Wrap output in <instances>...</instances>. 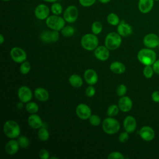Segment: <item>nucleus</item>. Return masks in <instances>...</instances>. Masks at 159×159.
<instances>
[{
	"instance_id": "1",
	"label": "nucleus",
	"mask_w": 159,
	"mask_h": 159,
	"mask_svg": "<svg viewBox=\"0 0 159 159\" xmlns=\"http://www.w3.org/2000/svg\"><path fill=\"white\" fill-rule=\"evenodd\" d=\"M139 61L145 66L152 65L157 60V53L152 48H145L140 50L137 53Z\"/></svg>"
},
{
	"instance_id": "2",
	"label": "nucleus",
	"mask_w": 159,
	"mask_h": 159,
	"mask_svg": "<svg viewBox=\"0 0 159 159\" xmlns=\"http://www.w3.org/2000/svg\"><path fill=\"white\" fill-rule=\"evenodd\" d=\"M4 134L9 138L15 139L18 137L20 133V129L19 124L12 120L6 121L3 125Z\"/></svg>"
},
{
	"instance_id": "3",
	"label": "nucleus",
	"mask_w": 159,
	"mask_h": 159,
	"mask_svg": "<svg viewBox=\"0 0 159 159\" xmlns=\"http://www.w3.org/2000/svg\"><path fill=\"white\" fill-rule=\"evenodd\" d=\"M98 38L94 34H86L81 39V46L88 51L95 50L98 47Z\"/></svg>"
},
{
	"instance_id": "4",
	"label": "nucleus",
	"mask_w": 159,
	"mask_h": 159,
	"mask_svg": "<svg viewBox=\"0 0 159 159\" xmlns=\"http://www.w3.org/2000/svg\"><path fill=\"white\" fill-rule=\"evenodd\" d=\"M102 127L104 132L107 134H114L120 129L119 121L112 117L106 118L102 123Z\"/></svg>"
},
{
	"instance_id": "5",
	"label": "nucleus",
	"mask_w": 159,
	"mask_h": 159,
	"mask_svg": "<svg viewBox=\"0 0 159 159\" xmlns=\"http://www.w3.org/2000/svg\"><path fill=\"white\" fill-rule=\"evenodd\" d=\"M65 20L58 15L49 16L46 19V25L48 28L53 30H61L65 25Z\"/></svg>"
},
{
	"instance_id": "6",
	"label": "nucleus",
	"mask_w": 159,
	"mask_h": 159,
	"mask_svg": "<svg viewBox=\"0 0 159 159\" xmlns=\"http://www.w3.org/2000/svg\"><path fill=\"white\" fill-rule=\"evenodd\" d=\"M105 46L111 50H114L119 48L122 43L121 36L116 32L109 33L105 39Z\"/></svg>"
},
{
	"instance_id": "7",
	"label": "nucleus",
	"mask_w": 159,
	"mask_h": 159,
	"mask_svg": "<svg viewBox=\"0 0 159 159\" xmlns=\"http://www.w3.org/2000/svg\"><path fill=\"white\" fill-rule=\"evenodd\" d=\"M78 15V9L74 5L68 6L63 12V18L68 23L75 22L77 20Z\"/></svg>"
},
{
	"instance_id": "8",
	"label": "nucleus",
	"mask_w": 159,
	"mask_h": 159,
	"mask_svg": "<svg viewBox=\"0 0 159 159\" xmlns=\"http://www.w3.org/2000/svg\"><path fill=\"white\" fill-rule=\"evenodd\" d=\"M10 55L12 60L16 63L24 62L27 58L26 52L22 48L17 47L11 48Z\"/></svg>"
},
{
	"instance_id": "9",
	"label": "nucleus",
	"mask_w": 159,
	"mask_h": 159,
	"mask_svg": "<svg viewBox=\"0 0 159 159\" xmlns=\"http://www.w3.org/2000/svg\"><path fill=\"white\" fill-rule=\"evenodd\" d=\"M50 9L45 4H40L36 6L34 10V14L37 19L39 20H46L50 16Z\"/></svg>"
},
{
	"instance_id": "10",
	"label": "nucleus",
	"mask_w": 159,
	"mask_h": 159,
	"mask_svg": "<svg viewBox=\"0 0 159 159\" xmlns=\"http://www.w3.org/2000/svg\"><path fill=\"white\" fill-rule=\"evenodd\" d=\"M143 42L147 48H156L159 45V36L154 33H149L145 35Z\"/></svg>"
},
{
	"instance_id": "11",
	"label": "nucleus",
	"mask_w": 159,
	"mask_h": 159,
	"mask_svg": "<svg viewBox=\"0 0 159 159\" xmlns=\"http://www.w3.org/2000/svg\"><path fill=\"white\" fill-rule=\"evenodd\" d=\"M76 113L80 119L86 120L91 116V110L87 104L81 103L77 106L76 108Z\"/></svg>"
},
{
	"instance_id": "12",
	"label": "nucleus",
	"mask_w": 159,
	"mask_h": 159,
	"mask_svg": "<svg viewBox=\"0 0 159 159\" xmlns=\"http://www.w3.org/2000/svg\"><path fill=\"white\" fill-rule=\"evenodd\" d=\"M139 135L142 140L146 142H150L154 139L155 133L152 127L145 125L140 129Z\"/></svg>"
},
{
	"instance_id": "13",
	"label": "nucleus",
	"mask_w": 159,
	"mask_h": 159,
	"mask_svg": "<svg viewBox=\"0 0 159 159\" xmlns=\"http://www.w3.org/2000/svg\"><path fill=\"white\" fill-rule=\"evenodd\" d=\"M18 98L22 102H28L32 98V93L30 89L25 86H22L18 89Z\"/></svg>"
},
{
	"instance_id": "14",
	"label": "nucleus",
	"mask_w": 159,
	"mask_h": 159,
	"mask_svg": "<svg viewBox=\"0 0 159 159\" xmlns=\"http://www.w3.org/2000/svg\"><path fill=\"white\" fill-rule=\"evenodd\" d=\"M118 106L121 111L124 112H129L132 109V101L129 97L123 96L118 101Z\"/></svg>"
},
{
	"instance_id": "15",
	"label": "nucleus",
	"mask_w": 159,
	"mask_h": 159,
	"mask_svg": "<svg viewBox=\"0 0 159 159\" xmlns=\"http://www.w3.org/2000/svg\"><path fill=\"white\" fill-rule=\"evenodd\" d=\"M123 125L126 132L129 133L134 132L137 128L136 119L132 116H127L124 120Z\"/></svg>"
},
{
	"instance_id": "16",
	"label": "nucleus",
	"mask_w": 159,
	"mask_h": 159,
	"mask_svg": "<svg viewBox=\"0 0 159 159\" xmlns=\"http://www.w3.org/2000/svg\"><path fill=\"white\" fill-rule=\"evenodd\" d=\"M154 6V0H139L138 9L142 14L150 12Z\"/></svg>"
},
{
	"instance_id": "17",
	"label": "nucleus",
	"mask_w": 159,
	"mask_h": 159,
	"mask_svg": "<svg viewBox=\"0 0 159 159\" xmlns=\"http://www.w3.org/2000/svg\"><path fill=\"white\" fill-rule=\"evenodd\" d=\"M117 31L120 36L127 37L132 33V27L124 20H121L117 25Z\"/></svg>"
},
{
	"instance_id": "18",
	"label": "nucleus",
	"mask_w": 159,
	"mask_h": 159,
	"mask_svg": "<svg viewBox=\"0 0 159 159\" xmlns=\"http://www.w3.org/2000/svg\"><path fill=\"white\" fill-rule=\"evenodd\" d=\"M94 56L101 61H106L109 57V50L106 46H99L94 50Z\"/></svg>"
},
{
	"instance_id": "19",
	"label": "nucleus",
	"mask_w": 159,
	"mask_h": 159,
	"mask_svg": "<svg viewBox=\"0 0 159 159\" xmlns=\"http://www.w3.org/2000/svg\"><path fill=\"white\" fill-rule=\"evenodd\" d=\"M84 79L89 85L95 84L98 80L97 73L93 69H88L84 73Z\"/></svg>"
},
{
	"instance_id": "20",
	"label": "nucleus",
	"mask_w": 159,
	"mask_h": 159,
	"mask_svg": "<svg viewBox=\"0 0 159 159\" xmlns=\"http://www.w3.org/2000/svg\"><path fill=\"white\" fill-rule=\"evenodd\" d=\"M28 124L33 129H40L43 125L41 117L35 114H32L27 119Z\"/></svg>"
},
{
	"instance_id": "21",
	"label": "nucleus",
	"mask_w": 159,
	"mask_h": 159,
	"mask_svg": "<svg viewBox=\"0 0 159 159\" xmlns=\"http://www.w3.org/2000/svg\"><path fill=\"white\" fill-rule=\"evenodd\" d=\"M19 144L17 140L14 139L10 140L5 145V151L9 155L16 154L19 148Z\"/></svg>"
},
{
	"instance_id": "22",
	"label": "nucleus",
	"mask_w": 159,
	"mask_h": 159,
	"mask_svg": "<svg viewBox=\"0 0 159 159\" xmlns=\"http://www.w3.org/2000/svg\"><path fill=\"white\" fill-rule=\"evenodd\" d=\"M35 98L42 102L47 101L49 99V93L47 89L43 88H37L34 91Z\"/></svg>"
},
{
	"instance_id": "23",
	"label": "nucleus",
	"mask_w": 159,
	"mask_h": 159,
	"mask_svg": "<svg viewBox=\"0 0 159 159\" xmlns=\"http://www.w3.org/2000/svg\"><path fill=\"white\" fill-rule=\"evenodd\" d=\"M110 70L114 73L122 74L125 71V66L120 61H114L110 65Z\"/></svg>"
},
{
	"instance_id": "24",
	"label": "nucleus",
	"mask_w": 159,
	"mask_h": 159,
	"mask_svg": "<svg viewBox=\"0 0 159 159\" xmlns=\"http://www.w3.org/2000/svg\"><path fill=\"white\" fill-rule=\"evenodd\" d=\"M68 81L70 83V84L75 88H80L83 85V81L82 80V78H81V76H80L78 75L77 74H73L71 75Z\"/></svg>"
},
{
	"instance_id": "25",
	"label": "nucleus",
	"mask_w": 159,
	"mask_h": 159,
	"mask_svg": "<svg viewBox=\"0 0 159 159\" xmlns=\"http://www.w3.org/2000/svg\"><path fill=\"white\" fill-rule=\"evenodd\" d=\"M107 21L111 25H117L120 22L119 17L114 12H111L107 15Z\"/></svg>"
},
{
	"instance_id": "26",
	"label": "nucleus",
	"mask_w": 159,
	"mask_h": 159,
	"mask_svg": "<svg viewBox=\"0 0 159 159\" xmlns=\"http://www.w3.org/2000/svg\"><path fill=\"white\" fill-rule=\"evenodd\" d=\"M50 11L54 15H60L63 12V7L61 4L58 2L52 3L50 7Z\"/></svg>"
},
{
	"instance_id": "27",
	"label": "nucleus",
	"mask_w": 159,
	"mask_h": 159,
	"mask_svg": "<svg viewBox=\"0 0 159 159\" xmlns=\"http://www.w3.org/2000/svg\"><path fill=\"white\" fill-rule=\"evenodd\" d=\"M38 138L42 141H47L50 137L49 132L46 128L40 127L37 133Z\"/></svg>"
},
{
	"instance_id": "28",
	"label": "nucleus",
	"mask_w": 159,
	"mask_h": 159,
	"mask_svg": "<svg viewBox=\"0 0 159 159\" xmlns=\"http://www.w3.org/2000/svg\"><path fill=\"white\" fill-rule=\"evenodd\" d=\"M75 32V29L73 28V27L71 26V25H66L61 30V34L66 37H71L74 35Z\"/></svg>"
},
{
	"instance_id": "29",
	"label": "nucleus",
	"mask_w": 159,
	"mask_h": 159,
	"mask_svg": "<svg viewBox=\"0 0 159 159\" xmlns=\"http://www.w3.org/2000/svg\"><path fill=\"white\" fill-rule=\"evenodd\" d=\"M119 111V107L118 105L111 104L107 109V114L109 117H114L118 114Z\"/></svg>"
},
{
	"instance_id": "30",
	"label": "nucleus",
	"mask_w": 159,
	"mask_h": 159,
	"mask_svg": "<svg viewBox=\"0 0 159 159\" xmlns=\"http://www.w3.org/2000/svg\"><path fill=\"white\" fill-rule=\"evenodd\" d=\"M25 109L29 113L35 114L39 111V106L34 102H28L25 106Z\"/></svg>"
},
{
	"instance_id": "31",
	"label": "nucleus",
	"mask_w": 159,
	"mask_h": 159,
	"mask_svg": "<svg viewBox=\"0 0 159 159\" xmlns=\"http://www.w3.org/2000/svg\"><path fill=\"white\" fill-rule=\"evenodd\" d=\"M102 30V24L99 21H95L91 25V31L95 35L99 34Z\"/></svg>"
},
{
	"instance_id": "32",
	"label": "nucleus",
	"mask_w": 159,
	"mask_h": 159,
	"mask_svg": "<svg viewBox=\"0 0 159 159\" xmlns=\"http://www.w3.org/2000/svg\"><path fill=\"white\" fill-rule=\"evenodd\" d=\"M17 142L19 144V146L22 148H27L29 145V139L24 135L20 136L18 137Z\"/></svg>"
},
{
	"instance_id": "33",
	"label": "nucleus",
	"mask_w": 159,
	"mask_h": 159,
	"mask_svg": "<svg viewBox=\"0 0 159 159\" xmlns=\"http://www.w3.org/2000/svg\"><path fill=\"white\" fill-rule=\"evenodd\" d=\"M153 69L152 65H146L145 66L143 70V73L144 76L146 78H150L152 77L153 75Z\"/></svg>"
},
{
	"instance_id": "34",
	"label": "nucleus",
	"mask_w": 159,
	"mask_h": 159,
	"mask_svg": "<svg viewBox=\"0 0 159 159\" xmlns=\"http://www.w3.org/2000/svg\"><path fill=\"white\" fill-rule=\"evenodd\" d=\"M31 66L29 61H24L20 66V71L22 75L27 74L30 70Z\"/></svg>"
},
{
	"instance_id": "35",
	"label": "nucleus",
	"mask_w": 159,
	"mask_h": 159,
	"mask_svg": "<svg viewBox=\"0 0 159 159\" xmlns=\"http://www.w3.org/2000/svg\"><path fill=\"white\" fill-rule=\"evenodd\" d=\"M50 32L48 30L43 31L40 34V39L41 40L45 43H50L51 42V37H50Z\"/></svg>"
},
{
	"instance_id": "36",
	"label": "nucleus",
	"mask_w": 159,
	"mask_h": 159,
	"mask_svg": "<svg viewBox=\"0 0 159 159\" xmlns=\"http://www.w3.org/2000/svg\"><path fill=\"white\" fill-rule=\"evenodd\" d=\"M89 120L90 124L93 126H98L101 123V119L96 114L91 115V116L89 118Z\"/></svg>"
},
{
	"instance_id": "37",
	"label": "nucleus",
	"mask_w": 159,
	"mask_h": 159,
	"mask_svg": "<svg viewBox=\"0 0 159 159\" xmlns=\"http://www.w3.org/2000/svg\"><path fill=\"white\" fill-rule=\"evenodd\" d=\"M127 87L124 84H119L116 89V93L117 96H123L127 92Z\"/></svg>"
},
{
	"instance_id": "38",
	"label": "nucleus",
	"mask_w": 159,
	"mask_h": 159,
	"mask_svg": "<svg viewBox=\"0 0 159 159\" xmlns=\"http://www.w3.org/2000/svg\"><path fill=\"white\" fill-rule=\"evenodd\" d=\"M108 159H123L124 155L119 152H112L110 153L107 156Z\"/></svg>"
},
{
	"instance_id": "39",
	"label": "nucleus",
	"mask_w": 159,
	"mask_h": 159,
	"mask_svg": "<svg viewBox=\"0 0 159 159\" xmlns=\"http://www.w3.org/2000/svg\"><path fill=\"white\" fill-rule=\"evenodd\" d=\"M96 0H79V2L83 7H88L93 6L96 2Z\"/></svg>"
},
{
	"instance_id": "40",
	"label": "nucleus",
	"mask_w": 159,
	"mask_h": 159,
	"mask_svg": "<svg viewBox=\"0 0 159 159\" xmlns=\"http://www.w3.org/2000/svg\"><path fill=\"white\" fill-rule=\"evenodd\" d=\"M129 138V132H122L119 134V140L122 142V143H124L125 142H127Z\"/></svg>"
},
{
	"instance_id": "41",
	"label": "nucleus",
	"mask_w": 159,
	"mask_h": 159,
	"mask_svg": "<svg viewBox=\"0 0 159 159\" xmlns=\"http://www.w3.org/2000/svg\"><path fill=\"white\" fill-rule=\"evenodd\" d=\"M96 93L95 88L93 85H89L86 89V94L88 97H93Z\"/></svg>"
},
{
	"instance_id": "42",
	"label": "nucleus",
	"mask_w": 159,
	"mask_h": 159,
	"mask_svg": "<svg viewBox=\"0 0 159 159\" xmlns=\"http://www.w3.org/2000/svg\"><path fill=\"white\" fill-rule=\"evenodd\" d=\"M39 156L42 159H48L50 157L49 152L46 149H41L39 152Z\"/></svg>"
},
{
	"instance_id": "43",
	"label": "nucleus",
	"mask_w": 159,
	"mask_h": 159,
	"mask_svg": "<svg viewBox=\"0 0 159 159\" xmlns=\"http://www.w3.org/2000/svg\"><path fill=\"white\" fill-rule=\"evenodd\" d=\"M152 99L155 102H159V91H155L152 93Z\"/></svg>"
},
{
	"instance_id": "44",
	"label": "nucleus",
	"mask_w": 159,
	"mask_h": 159,
	"mask_svg": "<svg viewBox=\"0 0 159 159\" xmlns=\"http://www.w3.org/2000/svg\"><path fill=\"white\" fill-rule=\"evenodd\" d=\"M153 71L157 74L159 75V60H157L152 65Z\"/></svg>"
},
{
	"instance_id": "45",
	"label": "nucleus",
	"mask_w": 159,
	"mask_h": 159,
	"mask_svg": "<svg viewBox=\"0 0 159 159\" xmlns=\"http://www.w3.org/2000/svg\"><path fill=\"white\" fill-rule=\"evenodd\" d=\"M4 42V37L2 34H0V44H2Z\"/></svg>"
},
{
	"instance_id": "46",
	"label": "nucleus",
	"mask_w": 159,
	"mask_h": 159,
	"mask_svg": "<svg viewBox=\"0 0 159 159\" xmlns=\"http://www.w3.org/2000/svg\"><path fill=\"white\" fill-rule=\"evenodd\" d=\"M98 1L102 4H107L111 1V0H98Z\"/></svg>"
},
{
	"instance_id": "47",
	"label": "nucleus",
	"mask_w": 159,
	"mask_h": 159,
	"mask_svg": "<svg viewBox=\"0 0 159 159\" xmlns=\"http://www.w3.org/2000/svg\"><path fill=\"white\" fill-rule=\"evenodd\" d=\"M43 1L45 2H51V3H53L55 2H57L58 0H43Z\"/></svg>"
},
{
	"instance_id": "48",
	"label": "nucleus",
	"mask_w": 159,
	"mask_h": 159,
	"mask_svg": "<svg viewBox=\"0 0 159 159\" xmlns=\"http://www.w3.org/2000/svg\"><path fill=\"white\" fill-rule=\"evenodd\" d=\"M50 158H56V159H57L58 158V157H50Z\"/></svg>"
},
{
	"instance_id": "49",
	"label": "nucleus",
	"mask_w": 159,
	"mask_h": 159,
	"mask_svg": "<svg viewBox=\"0 0 159 159\" xmlns=\"http://www.w3.org/2000/svg\"><path fill=\"white\" fill-rule=\"evenodd\" d=\"M2 1H9L11 0H2Z\"/></svg>"
},
{
	"instance_id": "50",
	"label": "nucleus",
	"mask_w": 159,
	"mask_h": 159,
	"mask_svg": "<svg viewBox=\"0 0 159 159\" xmlns=\"http://www.w3.org/2000/svg\"><path fill=\"white\" fill-rule=\"evenodd\" d=\"M154 1H159V0H154Z\"/></svg>"
},
{
	"instance_id": "51",
	"label": "nucleus",
	"mask_w": 159,
	"mask_h": 159,
	"mask_svg": "<svg viewBox=\"0 0 159 159\" xmlns=\"http://www.w3.org/2000/svg\"><path fill=\"white\" fill-rule=\"evenodd\" d=\"M158 48H159V45H158Z\"/></svg>"
},
{
	"instance_id": "52",
	"label": "nucleus",
	"mask_w": 159,
	"mask_h": 159,
	"mask_svg": "<svg viewBox=\"0 0 159 159\" xmlns=\"http://www.w3.org/2000/svg\"><path fill=\"white\" fill-rule=\"evenodd\" d=\"M158 36H159V34H158Z\"/></svg>"
}]
</instances>
